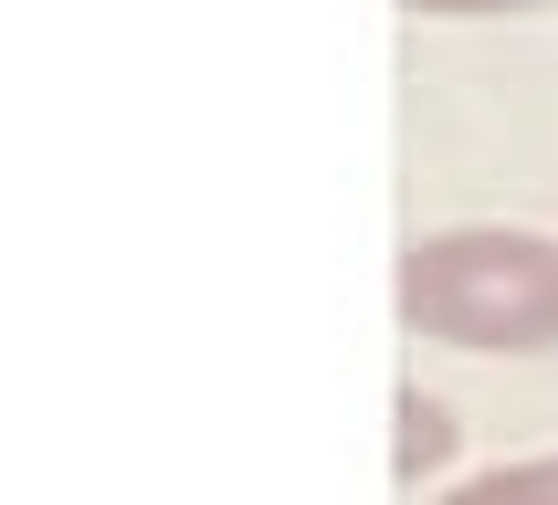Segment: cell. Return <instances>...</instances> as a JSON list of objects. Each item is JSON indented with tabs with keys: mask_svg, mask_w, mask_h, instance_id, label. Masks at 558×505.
<instances>
[{
	"mask_svg": "<svg viewBox=\"0 0 558 505\" xmlns=\"http://www.w3.org/2000/svg\"><path fill=\"white\" fill-rule=\"evenodd\" d=\"M401 316L411 337L442 347H558V243L548 232H506V221H464V232H422L401 253Z\"/></svg>",
	"mask_w": 558,
	"mask_h": 505,
	"instance_id": "1",
	"label": "cell"
},
{
	"mask_svg": "<svg viewBox=\"0 0 558 505\" xmlns=\"http://www.w3.org/2000/svg\"><path fill=\"white\" fill-rule=\"evenodd\" d=\"M390 464H401V484H422L433 464H453V410H442L433 390H401V453H390Z\"/></svg>",
	"mask_w": 558,
	"mask_h": 505,
	"instance_id": "2",
	"label": "cell"
},
{
	"mask_svg": "<svg viewBox=\"0 0 558 505\" xmlns=\"http://www.w3.org/2000/svg\"><path fill=\"white\" fill-rule=\"evenodd\" d=\"M442 505H558V453H527V464L474 473V484H453Z\"/></svg>",
	"mask_w": 558,
	"mask_h": 505,
	"instance_id": "3",
	"label": "cell"
},
{
	"mask_svg": "<svg viewBox=\"0 0 558 505\" xmlns=\"http://www.w3.org/2000/svg\"><path fill=\"white\" fill-rule=\"evenodd\" d=\"M422 22H485V11H558V0H401Z\"/></svg>",
	"mask_w": 558,
	"mask_h": 505,
	"instance_id": "4",
	"label": "cell"
}]
</instances>
